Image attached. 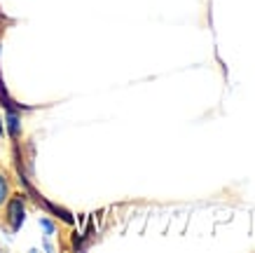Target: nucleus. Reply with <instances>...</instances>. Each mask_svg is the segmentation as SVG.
<instances>
[{
  "mask_svg": "<svg viewBox=\"0 0 255 253\" xmlns=\"http://www.w3.org/2000/svg\"><path fill=\"white\" fill-rule=\"evenodd\" d=\"M23 221H26V207H23V197L19 195V197H12L7 204V223L12 230L19 232Z\"/></svg>",
  "mask_w": 255,
  "mask_h": 253,
  "instance_id": "obj_1",
  "label": "nucleus"
},
{
  "mask_svg": "<svg viewBox=\"0 0 255 253\" xmlns=\"http://www.w3.org/2000/svg\"><path fill=\"white\" fill-rule=\"evenodd\" d=\"M40 225H42V230L47 232V237H52L54 235V223L47 221V218H40Z\"/></svg>",
  "mask_w": 255,
  "mask_h": 253,
  "instance_id": "obj_5",
  "label": "nucleus"
},
{
  "mask_svg": "<svg viewBox=\"0 0 255 253\" xmlns=\"http://www.w3.org/2000/svg\"><path fill=\"white\" fill-rule=\"evenodd\" d=\"M7 134L12 138H16L21 134V122H19V115H16V113H7Z\"/></svg>",
  "mask_w": 255,
  "mask_h": 253,
  "instance_id": "obj_3",
  "label": "nucleus"
},
{
  "mask_svg": "<svg viewBox=\"0 0 255 253\" xmlns=\"http://www.w3.org/2000/svg\"><path fill=\"white\" fill-rule=\"evenodd\" d=\"M7 195H9L7 178H5V174H0V204H5V202H7Z\"/></svg>",
  "mask_w": 255,
  "mask_h": 253,
  "instance_id": "obj_4",
  "label": "nucleus"
},
{
  "mask_svg": "<svg viewBox=\"0 0 255 253\" xmlns=\"http://www.w3.org/2000/svg\"><path fill=\"white\" fill-rule=\"evenodd\" d=\"M0 106L5 108L7 113H19L21 110V106H16L14 101H12V96L7 94V87L2 82V77H0Z\"/></svg>",
  "mask_w": 255,
  "mask_h": 253,
  "instance_id": "obj_2",
  "label": "nucleus"
}]
</instances>
